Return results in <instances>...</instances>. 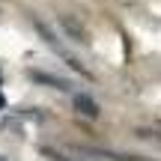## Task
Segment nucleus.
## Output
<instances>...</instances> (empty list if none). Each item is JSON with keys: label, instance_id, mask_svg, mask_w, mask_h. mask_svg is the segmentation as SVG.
I'll list each match as a JSON object with an SVG mask.
<instances>
[{"label": "nucleus", "instance_id": "4", "mask_svg": "<svg viewBox=\"0 0 161 161\" xmlns=\"http://www.w3.org/2000/svg\"><path fill=\"white\" fill-rule=\"evenodd\" d=\"M3 104H6V98H3V92H0V108H3Z\"/></svg>", "mask_w": 161, "mask_h": 161}, {"label": "nucleus", "instance_id": "1", "mask_svg": "<svg viewBox=\"0 0 161 161\" xmlns=\"http://www.w3.org/2000/svg\"><path fill=\"white\" fill-rule=\"evenodd\" d=\"M75 108H78V114L90 116V119H96V116H98V104L92 102L90 96H84V92H80V96H75Z\"/></svg>", "mask_w": 161, "mask_h": 161}, {"label": "nucleus", "instance_id": "2", "mask_svg": "<svg viewBox=\"0 0 161 161\" xmlns=\"http://www.w3.org/2000/svg\"><path fill=\"white\" fill-rule=\"evenodd\" d=\"M63 30H66V33H69L75 42H86V33H84V27H80V24H78L72 15H63Z\"/></svg>", "mask_w": 161, "mask_h": 161}, {"label": "nucleus", "instance_id": "3", "mask_svg": "<svg viewBox=\"0 0 161 161\" xmlns=\"http://www.w3.org/2000/svg\"><path fill=\"white\" fill-rule=\"evenodd\" d=\"M33 78H36V80H45V84H54L57 90H69L66 80H57V78H51V75H39V72H33Z\"/></svg>", "mask_w": 161, "mask_h": 161}, {"label": "nucleus", "instance_id": "5", "mask_svg": "<svg viewBox=\"0 0 161 161\" xmlns=\"http://www.w3.org/2000/svg\"><path fill=\"white\" fill-rule=\"evenodd\" d=\"M0 161H9V158H6V155H0Z\"/></svg>", "mask_w": 161, "mask_h": 161}]
</instances>
